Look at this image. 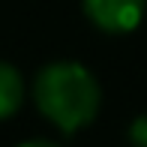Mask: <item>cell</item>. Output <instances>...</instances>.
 <instances>
[{"instance_id": "1", "label": "cell", "mask_w": 147, "mask_h": 147, "mask_svg": "<svg viewBox=\"0 0 147 147\" xmlns=\"http://www.w3.org/2000/svg\"><path fill=\"white\" fill-rule=\"evenodd\" d=\"M33 102L48 123L72 135L96 120L102 108V87L84 63L54 60L33 78Z\"/></svg>"}, {"instance_id": "2", "label": "cell", "mask_w": 147, "mask_h": 147, "mask_svg": "<svg viewBox=\"0 0 147 147\" xmlns=\"http://www.w3.org/2000/svg\"><path fill=\"white\" fill-rule=\"evenodd\" d=\"M84 15L105 33H132L141 27L147 0H81Z\"/></svg>"}, {"instance_id": "3", "label": "cell", "mask_w": 147, "mask_h": 147, "mask_svg": "<svg viewBox=\"0 0 147 147\" xmlns=\"http://www.w3.org/2000/svg\"><path fill=\"white\" fill-rule=\"evenodd\" d=\"M24 75L12 63L0 60V120L12 117L24 102Z\"/></svg>"}, {"instance_id": "4", "label": "cell", "mask_w": 147, "mask_h": 147, "mask_svg": "<svg viewBox=\"0 0 147 147\" xmlns=\"http://www.w3.org/2000/svg\"><path fill=\"white\" fill-rule=\"evenodd\" d=\"M129 144L132 147H147V114H138L129 123Z\"/></svg>"}, {"instance_id": "5", "label": "cell", "mask_w": 147, "mask_h": 147, "mask_svg": "<svg viewBox=\"0 0 147 147\" xmlns=\"http://www.w3.org/2000/svg\"><path fill=\"white\" fill-rule=\"evenodd\" d=\"M18 147H60V144L48 141V138H30V141H21Z\"/></svg>"}]
</instances>
